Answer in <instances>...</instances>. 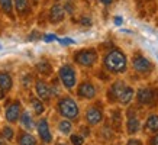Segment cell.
<instances>
[{"mask_svg":"<svg viewBox=\"0 0 158 145\" xmlns=\"http://www.w3.org/2000/svg\"><path fill=\"white\" fill-rule=\"evenodd\" d=\"M99 2H100V3L105 6V7H110V6L115 3V0H99Z\"/></svg>","mask_w":158,"mask_h":145,"instance_id":"cell-31","label":"cell"},{"mask_svg":"<svg viewBox=\"0 0 158 145\" xmlns=\"http://www.w3.org/2000/svg\"><path fill=\"white\" fill-rule=\"evenodd\" d=\"M44 39H45L47 42H51V41H54V39H57V36H55V35H52V34H49V35H45V36H44Z\"/></svg>","mask_w":158,"mask_h":145,"instance_id":"cell-33","label":"cell"},{"mask_svg":"<svg viewBox=\"0 0 158 145\" xmlns=\"http://www.w3.org/2000/svg\"><path fill=\"white\" fill-rule=\"evenodd\" d=\"M57 39H58V41H60L61 44H64V45H68V44H73V42H74V41H73V39H70V38H67V39H65V38H64V39L57 38Z\"/></svg>","mask_w":158,"mask_h":145,"instance_id":"cell-34","label":"cell"},{"mask_svg":"<svg viewBox=\"0 0 158 145\" xmlns=\"http://www.w3.org/2000/svg\"><path fill=\"white\" fill-rule=\"evenodd\" d=\"M99 51L96 48H83L78 49L73 54V61L74 64L80 65L83 68H93L99 64Z\"/></svg>","mask_w":158,"mask_h":145,"instance_id":"cell-7","label":"cell"},{"mask_svg":"<svg viewBox=\"0 0 158 145\" xmlns=\"http://www.w3.org/2000/svg\"><path fill=\"white\" fill-rule=\"evenodd\" d=\"M125 145H145L144 141L141 139V138H136V136H129L128 139H126V142H125Z\"/></svg>","mask_w":158,"mask_h":145,"instance_id":"cell-28","label":"cell"},{"mask_svg":"<svg viewBox=\"0 0 158 145\" xmlns=\"http://www.w3.org/2000/svg\"><path fill=\"white\" fill-rule=\"evenodd\" d=\"M147 145H158V132L154 134V135H149Z\"/></svg>","mask_w":158,"mask_h":145,"instance_id":"cell-29","label":"cell"},{"mask_svg":"<svg viewBox=\"0 0 158 145\" xmlns=\"http://www.w3.org/2000/svg\"><path fill=\"white\" fill-rule=\"evenodd\" d=\"M55 109L62 119H68L73 123L78 121L80 116H81L78 102L70 94H62V96L58 97L57 102H55Z\"/></svg>","mask_w":158,"mask_h":145,"instance_id":"cell-3","label":"cell"},{"mask_svg":"<svg viewBox=\"0 0 158 145\" xmlns=\"http://www.w3.org/2000/svg\"><path fill=\"white\" fill-rule=\"evenodd\" d=\"M80 134H81L83 136H84V138H86V136H90V126H81V132H80Z\"/></svg>","mask_w":158,"mask_h":145,"instance_id":"cell-30","label":"cell"},{"mask_svg":"<svg viewBox=\"0 0 158 145\" xmlns=\"http://www.w3.org/2000/svg\"><path fill=\"white\" fill-rule=\"evenodd\" d=\"M115 23H116V25L123 23V19H122V18H115Z\"/></svg>","mask_w":158,"mask_h":145,"instance_id":"cell-36","label":"cell"},{"mask_svg":"<svg viewBox=\"0 0 158 145\" xmlns=\"http://www.w3.org/2000/svg\"><path fill=\"white\" fill-rule=\"evenodd\" d=\"M6 97V93L3 92V90H2V89H0V100H3V99H5Z\"/></svg>","mask_w":158,"mask_h":145,"instance_id":"cell-37","label":"cell"},{"mask_svg":"<svg viewBox=\"0 0 158 145\" xmlns=\"http://www.w3.org/2000/svg\"><path fill=\"white\" fill-rule=\"evenodd\" d=\"M123 119H125V132L128 136H135L136 134L141 132L142 129V123L139 119L138 115V107L134 105L126 106V110L123 113Z\"/></svg>","mask_w":158,"mask_h":145,"instance_id":"cell-8","label":"cell"},{"mask_svg":"<svg viewBox=\"0 0 158 145\" xmlns=\"http://www.w3.org/2000/svg\"><path fill=\"white\" fill-rule=\"evenodd\" d=\"M29 2H31V3H34V5H36V3H38L39 0H29Z\"/></svg>","mask_w":158,"mask_h":145,"instance_id":"cell-39","label":"cell"},{"mask_svg":"<svg viewBox=\"0 0 158 145\" xmlns=\"http://www.w3.org/2000/svg\"><path fill=\"white\" fill-rule=\"evenodd\" d=\"M35 68H36V71H38L41 76H44V77L52 74V65H51V63L47 61V60H39L38 63H36V65H35Z\"/></svg>","mask_w":158,"mask_h":145,"instance_id":"cell-23","label":"cell"},{"mask_svg":"<svg viewBox=\"0 0 158 145\" xmlns=\"http://www.w3.org/2000/svg\"><path fill=\"white\" fill-rule=\"evenodd\" d=\"M16 144L18 145H38V139L36 136L32 135L29 130H25V129H20L16 132Z\"/></svg>","mask_w":158,"mask_h":145,"instance_id":"cell-17","label":"cell"},{"mask_svg":"<svg viewBox=\"0 0 158 145\" xmlns=\"http://www.w3.org/2000/svg\"><path fill=\"white\" fill-rule=\"evenodd\" d=\"M13 10L19 18H26L32 12V3L29 0H13Z\"/></svg>","mask_w":158,"mask_h":145,"instance_id":"cell-16","label":"cell"},{"mask_svg":"<svg viewBox=\"0 0 158 145\" xmlns=\"http://www.w3.org/2000/svg\"><path fill=\"white\" fill-rule=\"evenodd\" d=\"M70 136V142H71V145H84V141H86V138L81 135V134H78V132H73Z\"/></svg>","mask_w":158,"mask_h":145,"instance_id":"cell-27","label":"cell"},{"mask_svg":"<svg viewBox=\"0 0 158 145\" xmlns=\"http://www.w3.org/2000/svg\"><path fill=\"white\" fill-rule=\"evenodd\" d=\"M55 145H68V144H65V142H58V144H55Z\"/></svg>","mask_w":158,"mask_h":145,"instance_id":"cell-40","label":"cell"},{"mask_svg":"<svg viewBox=\"0 0 158 145\" xmlns=\"http://www.w3.org/2000/svg\"><path fill=\"white\" fill-rule=\"evenodd\" d=\"M0 145H9V142H7L2 135H0Z\"/></svg>","mask_w":158,"mask_h":145,"instance_id":"cell-35","label":"cell"},{"mask_svg":"<svg viewBox=\"0 0 158 145\" xmlns=\"http://www.w3.org/2000/svg\"><path fill=\"white\" fill-rule=\"evenodd\" d=\"M80 22H81L83 26H90V25H91L90 18H81V20H80Z\"/></svg>","mask_w":158,"mask_h":145,"instance_id":"cell-32","label":"cell"},{"mask_svg":"<svg viewBox=\"0 0 158 145\" xmlns=\"http://www.w3.org/2000/svg\"><path fill=\"white\" fill-rule=\"evenodd\" d=\"M65 16H67V13H65V10H64L61 3H54L48 10V20L49 23L52 25L62 23L65 20Z\"/></svg>","mask_w":158,"mask_h":145,"instance_id":"cell-14","label":"cell"},{"mask_svg":"<svg viewBox=\"0 0 158 145\" xmlns=\"http://www.w3.org/2000/svg\"><path fill=\"white\" fill-rule=\"evenodd\" d=\"M129 68H132V71L142 78L151 77L155 71V64L145 55L142 51H135L129 58Z\"/></svg>","mask_w":158,"mask_h":145,"instance_id":"cell-4","label":"cell"},{"mask_svg":"<svg viewBox=\"0 0 158 145\" xmlns=\"http://www.w3.org/2000/svg\"><path fill=\"white\" fill-rule=\"evenodd\" d=\"M142 130L148 135H154L158 132V112L149 113L145 119L144 125H142Z\"/></svg>","mask_w":158,"mask_h":145,"instance_id":"cell-15","label":"cell"},{"mask_svg":"<svg viewBox=\"0 0 158 145\" xmlns=\"http://www.w3.org/2000/svg\"><path fill=\"white\" fill-rule=\"evenodd\" d=\"M0 135L3 136L7 142H12V141L16 138V130H15L13 125H5L3 128H2V132H0Z\"/></svg>","mask_w":158,"mask_h":145,"instance_id":"cell-25","label":"cell"},{"mask_svg":"<svg viewBox=\"0 0 158 145\" xmlns=\"http://www.w3.org/2000/svg\"><path fill=\"white\" fill-rule=\"evenodd\" d=\"M0 10L3 13L10 18L15 19V10H13V0H0Z\"/></svg>","mask_w":158,"mask_h":145,"instance_id":"cell-24","label":"cell"},{"mask_svg":"<svg viewBox=\"0 0 158 145\" xmlns=\"http://www.w3.org/2000/svg\"><path fill=\"white\" fill-rule=\"evenodd\" d=\"M34 90H35V96L38 97V99H41L45 105L51 102V99H52L51 87H49V83H47L44 78H36V80H35Z\"/></svg>","mask_w":158,"mask_h":145,"instance_id":"cell-13","label":"cell"},{"mask_svg":"<svg viewBox=\"0 0 158 145\" xmlns=\"http://www.w3.org/2000/svg\"><path fill=\"white\" fill-rule=\"evenodd\" d=\"M138 2L139 3H144V2L145 3H149V2H154V0H138Z\"/></svg>","mask_w":158,"mask_h":145,"instance_id":"cell-38","label":"cell"},{"mask_svg":"<svg viewBox=\"0 0 158 145\" xmlns=\"http://www.w3.org/2000/svg\"><path fill=\"white\" fill-rule=\"evenodd\" d=\"M102 67L112 76H123L129 70V58L123 49L112 47L102 57Z\"/></svg>","mask_w":158,"mask_h":145,"instance_id":"cell-1","label":"cell"},{"mask_svg":"<svg viewBox=\"0 0 158 145\" xmlns=\"http://www.w3.org/2000/svg\"><path fill=\"white\" fill-rule=\"evenodd\" d=\"M49 87H51V94H52V97H60L62 96L61 94V83H60V80L58 78H55V80H52V83L49 84Z\"/></svg>","mask_w":158,"mask_h":145,"instance_id":"cell-26","label":"cell"},{"mask_svg":"<svg viewBox=\"0 0 158 145\" xmlns=\"http://www.w3.org/2000/svg\"><path fill=\"white\" fill-rule=\"evenodd\" d=\"M135 89L131 86L128 81H125L122 78H116L115 81H112L107 87L106 92V99L110 105L116 106H129L135 99Z\"/></svg>","mask_w":158,"mask_h":145,"instance_id":"cell-2","label":"cell"},{"mask_svg":"<svg viewBox=\"0 0 158 145\" xmlns=\"http://www.w3.org/2000/svg\"><path fill=\"white\" fill-rule=\"evenodd\" d=\"M122 122H123V113L120 109H113L110 112V126L115 130L119 132L122 129Z\"/></svg>","mask_w":158,"mask_h":145,"instance_id":"cell-20","label":"cell"},{"mask_svg":"<svg viewBox=\"0 0 158 145\" xmlns=\"http://www.w3.org/2000/svg\"><path fill=\"white\" fill-rule=\"evenodd\" d=\"M57 129L58 132L61 134V135H71L73 130H74V125H73L71 121H68V119H61V121L57 123Z\"/></svg>","mask_w":158,"mask_h":145,"instance_id":"cell-22","label":"cell"},{"mask_svg":"<svg viewBox=\"0 0 158 145\" xmlns=\"http://www.w3.org/2000/svg\"><path fill=\"white\" fill-rule=\"evenodd\" d=\"M0 89L7 94L13 89V77L9 71H0Z\"/></svg>","mask_w":158,"mask_h":145,"instance_id":"cell-18","label":"cell"},{"mask_svg":"<svg viewBox=\"0 0 158 145\" xmlns=\"http://www.w3.org/2000/svg\"><path fill=\"white\" fill-rule=\"evenodd\" d=\"M35 129H36V134H38V139L45 145L52 144L54 141V135L52 130H51V125L47 118H39L36 125H35Z\"/></svg>","mask_w":158,"mask_h":145,"instance_id":"cell-12","label":"cell"},{"mask_svg":"<svg viewBox=\"0 0 158 145\" xmlns=\"http://www.w3.org/2000/svg\"><path fill=\"white\" fill-rule=\"evenodd\" d=\"M54 2H55V3H60V2H61V0H54Z\"/></svg>","mask_w":158,"mask_h":145,"instance_id":"cell-41","label":"cell"},{"mask_svg":"<svg viewBox=\"0 0 158 145\" xmlns=\"http://www.w3.org/2000/svg\"><path fill=\"white\" fill-rule=\"evenodd\" d=\"M97 93H99V89L91 80H83L76 87V96L80 100H94L97 97Z\"/></svg>","mask_w":158,"mask_h":145,"instance_id":"cell-10","label":"cell"},{"mask_svg":"<svg viewBox=\"0 0 158 145\" xmlns=\"http://www.w3.org/2000/svg\"><path fill=\"white\" fill-rule=\"evenodd\" d=\"M29 103H31V107H32V112H34L35 116H42L44 113H45V110H47L45 103H44L41 99H38L36 96H32V97H31Z\"/></svg>","mask_w":158,"mask_h":145,"instance_id":"cell-21","label":"cell"},{"mask_svg":"<svg viewBox=\"0 0 158 145\" xmlns=\"http://www.w3.org/2000/svg\"><path fill=\"white\" fill-rule=\"evenodd\" d=\"M57 78L61 83L62 89H65L70 93L74 92L77 84H78V71H77L76 65L70 63L62 64L61 67L58 68Z\"/></svg>","mask_w":158,"mask_h":145,"instance_id":"cell-5","label":"cell"},{"mask_svg":"<svg viewBox=\"0 0 158 145\" xmlns=\"http://www.w3.org/2000/svg\"><path fill=\"white\" fill-rule=\"evenodd\" d=\"M20 125H22V129L25 130H32L35 129V125H36V122H35L34 116L29 110H22V115H20Z\"/></svg>","mask_w":158,"mask_h":145,"instance_id":"cell-19","label":"cell"},{"mask_svg":"<svg viewBox=\"0 0 158 145\" xmlns=\"http://www.w3.org/2000/svg\"><path fill=\"white\" fill-rule=\"evenodd\" d=\"M135 106L136 107H155L158 105V87L142 86L135 90Z\"/></svg>","mask_w":158,"mask_h":145,"instance_id":"cell-6","label":"cell"},{"mask_svg":"<svg viewBox=\"0 0 158 145\" xmlns=\"http://www.w3.org/2000/svg\"><path fill=\"white\" fill-rule=\"evenodd\" d=\"M84 122L90 128L100 126L105 122V109L102 107L100 103H93L89 105L84 110Z\"/></svg>","mask_w":158,"mask_h":145,"instance_id":"cell-9","label":"cell"},{"mask_svg":"<svg viewBox=\"0 0 158 145\" xmlns=\"http://www.w3.org/2000/svg\"><path fill=\"white\" fill-rule=\"evenodd\" d=\"M22 110H23V107H22V102H20L19 99H13V100L7 102L5 106L6 122H7L9 125L18 123L20 119V115H22Z\"/></svg>","mask_w":158,"mask_h":145,"instance_id":"cell-11","label":"cell"}]
</instances>
